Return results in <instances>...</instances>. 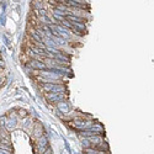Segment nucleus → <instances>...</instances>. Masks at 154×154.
<instances>
[{"label": "nucleus", "instance_id": "1", "mask_svg": "<svg viewBox=\"0 0 154 154\" xmlns=\"http://www.w3.org/2000/svg\"><path fill=\"white\" fill-rule=\"evenodd\" d=\"M0 154H6V152H4V150H0Z\"/></svg>", "mask_w": 154, "mask_h": 154}, {"label": "nucleus", "instance_id": "2", "mask_svg": "<svg viewBox=\"0 0 154 154\" xmlns=\"http://www.w3.org/2000/svg\"><path fill=\"white\" fill-rule=\"evenodd\" d=\"M0 82H2V80H0Z\"/></svg>", "mask_w": 154, "mask_h": 154}]
</instances>
